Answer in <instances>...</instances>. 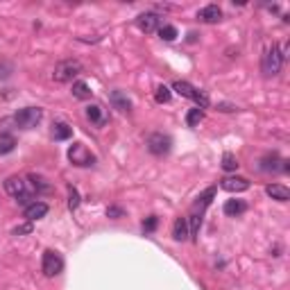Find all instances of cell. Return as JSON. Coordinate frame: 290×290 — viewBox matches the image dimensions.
Segmentation results:
<instances>
[{
	"label": "cell",
	"mask_w": 290,
	"mask_h": 290,
	"mask_svg": "<svg viewBox=\"0 0 290 290\" xmlns=\"http://www.w3.org/2000/svg\"><path fill=\"white\" fill-rule=\"evenodd\" d=\"M109 100H111V104H114V109H118V111H129L132 109V100L127 98V95L123 93V91H111V95H109Z\"/></svg>",
	"instance_id": "4fadbf2b"
},
{
	"label": "cell",
	"mask_w": 290,
	"mask_h": 290,
	"mask_svg": "<svg viewBox=\"0 0 290 290\" xmlns=\"http://www.w3.org/2000/svg\"><path fill=\"white\" fill-rule=\"evenodd\" d=\"M82 72V64L77 59H64L55 66V72H52V80L64 84V82H70L72 77H77Z\"/></svg>",
	"instance_id": "7a4b0ae2"
},
{
	"label": "cell",
	"mask_w": 290,
	"mask_h": 290,
	"mask_svg": "<svg viewBox=\"0 0 290 290\" xmlns=\"http://www.w3.org/2000/svg\"><path fill=\"white\" fill-rule=\"evenodd\" d=\"M72 95H75L77 100H89L91 98V89L86 82H75L72 84Z\"/></svg>",
	"instance_id": "44dd1931"
},
{
	"label": "cell",
	"mask_w": 290,
	"mask_h": 290,
	"mask_svg": "<svg viewBox=\"0 0 290 290\" xmlns=\"http://www.w3.org/2000/svg\"><path fill=\"white\" fill-rule=\"evenodd\" d=\"M188 236L191 238H197V234H200V227H202V213H193L191 220H188Z\"/></svg>",
	"instance_id": "7402d4cb"
},
{
	"label": "cell",
	"mask_w": 290,
	"mask_h": 290,
	"mask_svg": "<svg viewBox=\"0 0 290 290\" xmlns=\"http://www.w3.org/2000/svg\"><path fill=\"white\" fill-rule=\"evenodd\" d=\"M204 120V111L202 109H191L186 114V123H188V127H197V125Z\"/></svg>",
	"instance_id": "603a6c76"
},
{
	"label": "cell",
	"mask_w": 290,
	"mask_h": 290,
	"mask_svg": "<svg viewBox=\"0 0 290 290\" xmlns=\"http://www.w3.org/2000/svg\"><path fill=\"white\" fill-rule=\"evenodd\" d=\"M32 229H34V227H32V222H25V225L14 227L12 234H14V236H25V234H32Z\"/></svg>",
	"instance_id": "f546056e"
},
{
	"label": "cell",
	"mask_w": 290,
	"mask_h": 290,
	"mask_svg": "<svg viewBox=\"0 0 290 290\" xmlns=\"http://www.w3.org/2000/svg\"><path fill=\"white\" fill-rule=\"evenodd\" d=\"M281 66H283V57H281V50L279 46H272L265 50L263 55V61H261V70H263L265 77H277L281 72Z\"/></svg>",
	"instance_id": "6da1fadb"
},
{
	"label": "cell",
	"mask_w": 290,
	"mask_h": 290,
	"mask_svg": "<svg viewBox=\"0 0 290 290\" xmlns=\"http://www.w3.org/2000/svg\"><path fill=\"white\" fill-rule=\"evenodd\" d=\"M136 27L145 34H152V32H157L159 27H161V18L157 16V14L148 12V14H141V16L136 18Z\"/></svg>",
	"instance_id": "52a82bcc"
},
{
	"label": "cell",
	"mask_w": 290,
	"mask_h": 290,
	"mask_svg": "<svg viewBox=\"0 0 290 290\" xmlns=\"http://www.w3.org/2000/svg\"><path fill=\"white\" fill-rule=\"evenodd\" d=\"M193 102L197 104V109H206L211 104V100H209V95H206V91L195 89V93H193Z\"/></svg>",
	"instance_id": "cb8c5ba5"
},
{
	"label": "cell",
	"mask_w": 290,
	"mask_h": 290,
	"mask_svg": "<svg viewBox=\"0 0 290 290\" xmlns=\"http://www.w3.org/2000/svg\"><path fill=\"white\" fill-rule=\"evenodd\" d=\"M159 37H161L163 41H175L177 39V27L175 25H161L159 27Z\"/></svg>",
	"instance_id": "484cf974"
},
{
	"label": "cell",
	"mask_w": 290,
	"mask_h": 290,
	"mask_svg": "<svg viewBox=\"0 0 290 290\" xmlns=\"http://www.w3.org/2000/svg\"><path fill=\"white\" fill-rule=\"evenodd\" d=\"M107 215H109V218H114V220H116V218L123 215V209H120V206H109V209H107Z\"/></svg>",
	"instance_id": "1f68e13d"
},
{
	"label": "cell",
	"mask_w": 290,
	"mask_h": 290,
	"mask_svg": "<svg viewBox=\"0 0 290 290\" xmlns=\"http://www.w3.org/2000/svg\"><path fill=\"white\" fill-rule=\"evenodd\" d=\"M218 109H220V111H236L238 107H234V104H227V102H220V104H218Z\"/></svg>",
	"instance_id": "d6a6232c"
},
{
	"label": "cell",
	"mask_w": 290,
	"mask_h": 290,
	"mask_svg": "<svg viewBox=\"0 0 290 290\" xmlns=\"http://www.w3.org/2000/svg\"><path fill=\"white\" fill-rule=\"evenodd\" d=\"M41 118H43V111L39 107H25L14 116V123H16L21 129H32L41 123Z\"/></svg>",
	"instance_id": "3957f363"
},
{
	"label": "cell",
	"mask_w": 290,
	"mask_h": 290,
	"mask_svg": "<svg viewBox=\"0 0 290 290\" xmlns=\"http://www.w3.org/2000/svg\"><path fill=\"white\" fill-rule=\"evenodd\" d=\"M236 168H238V159H236L231 152H225V157H222V170L234 172Z\"/></svg>",
	"instance_id": "d4e9b609"
},
{
	"label": "cell",
	"mask_w": 290,
	"mask_h": 290,
	"mask_svg": "<svg viewBox=\"0 0 290 290\" xmlns=\"http://www.w3.org/2000/svg\"><path fill=\"white\" fill-rule=\"evenodd\" d=\"M16 148V138L12 134H0V154H9Z\"/></svg>",
	"instance_id": "ffe728a7"
},
{
	"label": "cell",
	"mask_w": 290,
	"mask_h": 290,
	"mask_svg": "<svg viewBox=\"0 0 290 290\" xmlns=\"http://www.w3.org/2000/svg\"><path fill=\"white\" fill-rule=\"evenodd\" d=\"M5 191L18 200L21 195H25V182H23L21 177H9V179L5 182Z\"/></svg>",
	"instance_id": "7c38bea8"
},
{
	"label": "cell",
	"mask_w": 290,
	"mask_h": 290,
	"mask_svg": "<svg viewBox=\"0 0 290 290\" xmlns=\"http://www.w3.org/2000/svg\"><path fill=\"white\" fill-rule=\"evenodd\" d=\"M265 193L277 202H288L290 200V191L283 186V184H270V186H265Z\"/></svg>",
	"instance_id": "5bb4252c"
},
{
	"label": "cell",
	"mask_w": 290,
	"mask_h": 290,
	"mask_svg": "<svg viewBox=\"0 0 290 290\" xmlns=\"http://www.w3.org/2000/svg\"><path fill=\"white\" fill-rule=\"evenodd\" d=\"M25 218H27V222H34V220H41L43 215L48 213V204L46 202H32V204H27L25 206Z\"/></svg>",
	"instance_id": "30bf717a"
},
{
	"label": "cell",
	"mask_w": 290,
	"mask_h": 290,
	"mask_svg": "<svg viewBox=\"0 0 290 290\" xmlns=\"http://www.w3.org/2000/svg\"><path fill=\"white\" fill-rule=\"evenodd\" d=\"M70 136H72V127H68L66 123L52 125V138H55V141H68Z\"/></svg>",
	"instance_id": "e0dca14e"
},
{
	"label": "cell",
	"mask_w": 290,
	"mask_h": 290,
	"mask_svg": "<svg viewBox=\"0 0 290 290\" xmlns=\"http://www.w3.org/2000/svg\"><path fill=\"white\" fill-rule=\"evenodd\" d=\"M86 118L91 120L93 125H98V127H102V125H107V114H104V109L100 107V104H89L86 107Z\"/></svg>",
	"instance_id": "8fae6325"
},
{
	"label": "cell",
	"mask_w": 290,
	"mask_h": 290,
	"mask_svg": "<svg viewBox=\"0 0 290 290\" xmlns=\"http://www.w3.org/2000/svg\"><path fill=\"white\" fill-rule=\"evenodd\" d=\"M172 148V141L168 134H161V132H154L148 136V150L154 154V157H163V154H168Z\"/></svg>",
	"instance_id": "5b68a950"
},
{
	"label": "cell",
	"mask_w": 290,
	"mask_h": 290,
	"mask_svg": "<svg viewBox=\"0 0 290 290\" xmlns=\"http://www.w3.org/2000/svg\"><path fill=\"white\" fill-rule=\"evenodd\" d=\"M170 89L168 86H159L157 89V93H154V100H157L159 104H166V102H170Z\"/></svg>",
	"instance_id": "83f0119b"
},
{
	"label": "cell",
	"mask_w": 290,
	"mask_h": 290,
	"mask_svg": "<svg viewBox=\"0 0 290 290\" xmlns=\"http://www.w3.org/2000/svg\"><path fill=\"white\" fill-rule=\"evenodd\" d=\"M220 188L229 193H243L249 188V182L245 177H225V179H220Z\"/></svg>",
	"instance_id": "ba28073f"
},
{
	"label": "cell",
	"mask_w": 290,
	"mask_h": 290,
	"mask_svg": "<svg viewBox=\"0 0 290 290\" xmlns=\"http://www.w3.org/2000/svg\"><path fill=\"white\" fill-rule=\"evenodd\" d=\"M41 268H43V274H46V277H57V274L64 270V261H61V256L57 254V252L46 249V252H43Z\"/></svg>",
	"instance_id": "8992f818"
},
{
	"label": "cell",
	"mask_w": 290,
	"mask_h": 290,
	"mask_svg": "<svg viewBox=\"0 0 290 290\" xmlns=\"http://www.w3.org/2000/svg\"><path fill=\"white\" fill-rule=\"evenodd\" d=\"M157 225H159V218L157 215H150L148 220L143 222V229L145 231H154V229H157Z\"/></svg>",
	"instance_id": "4dcf8cb0"
},
{
	"label": "cell",
	"mask_w": 290,
	"mask_h": 290,
	"mask_svg": "<svg viewBox=\"0 0 290 290\" xmlns=\"http://www.w3.org/2000/svg\"><path fill=\"white\" fill-rule=\"evenodd\" d=\"M68 206L72 211L77 209V206H80V193H77V188H68Z\"/></svg>",
	"instance_id": "f1b7e54d"
},
{
	"label": "cell",
	"mask_w": 290,
	"mask_h": 290,
	"mask_svg": "<svg viewBox=\"0 0 290 290\" xmlns=\"http://www.w3.org/2000/svg\"><path fill=\"white\" fill-rule=\"evenodd\" d=\"M245 209H247V204H245L243 200H229V202L225 204V213H227V215H231V218H236V215L245 213Z\"/></svg>",
	"instance_id": "ac0fdd59"
},
{
	"label": "cell",
	"mask_w": 290,
	"mask_h": 290,
	"mask_svg": "<svg viewBox=\"0 0 290 290\" xmlns=\"http://www.w3.org/2000/svg\"><path fill=\"white\" fill-rule=\"evenodd\" d=\"M172 238L179 240V243L188 238V222H186V218H177V220H175V225H172Z\"/></svg>",
	"instance_id": "2e32d148"
},
{
	"label": "cell",
	"mask_w": 290,
	"mask_h": 290,
	"mask_svg": "<svg viewBox=\"0 0 290 290\" xmlns=\"http://www.w3.org/2000/svg\"><path fill=\"white\" fill-rule=\"evenodd\" d=\"M68 159L72 166H80V168H86V166H93L95 163V157L91 154V150L86 148L84 143H75L72 148L68 150Z\"/></svg>",
	"instance_id": "277c9868"
},
{
	"label": "cell",
	"mask_w": 290,
	"mask_h": 290,
	"mask_svg": "<svg viewBox=\"0 0 290 290\" xmlns=\"http://www.w3.org/2000/svg\"><path fill=\"white\" fill-rule=\"evenodd\" d=\"M213 195H215V186L206 188V191L202 193V195L195 200V204H193V213H197V211H200V213H202V211H204L206 206L211 204V200H213Z\"/></svg>",
	"instance_id": "9a60e30c"
},
{
	"label": "cell",
	"mask_w": 290,
	"mask_h": 290,
	"mask_svg": "<svg viewBox=\"0 0 290 290\" xmlns=\"http://www.w3.org/2000/svg\"><path fill=\"white\" fill-rule=\"evenodd\" d=\"M172 91H177V93H179L182 98L193 100V93H195V86H191L188 82H184V80H177L175 84H172Z\"/></svg>",
	"instance_id": "d6986e66"
},
{
	"label": "cell",
	"mask_w": 290,
	"mask_h": 290,
	"mask_svg": "<svg viewBox=\"0 0 290 290\" xmlns=\"http://www.w3.org/2000/svg\"><path fill=\"white\" fill-rule=\"evenodd\" d=\"M197 18L202 23H218V21H222V9L218 5H206V7H202L197 12Z\"/></svg>",
	"instance_id": "9c48e42d"
},
{
	"label": "cell",
	"mask_w": 290,
	"mask_h": 290,
	"mask_svg": "<svg viewBox=\"0 0 290 290\" xmlns=\"http://www.w3.org/2000/svg\"><path fill=\"white\" fill-rule=\"evenodd\" d=\"M30 182H32V186H34V191H37V193H48V191H50V184L43 179V177H39V175H30Z\"/></svg>",
	"instance_id": "4316f807"
}]
</instances>
